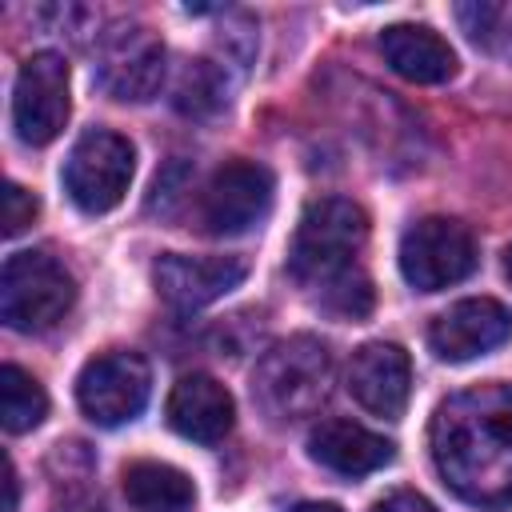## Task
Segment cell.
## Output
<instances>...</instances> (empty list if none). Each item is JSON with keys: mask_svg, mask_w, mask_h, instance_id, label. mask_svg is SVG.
Instances as JSON below:
<instances>
[{"mask_svg": "<svg viewBox=\"0 0 512 512\" xmlns=\"http://www.w3.org/2000/svg\"><path fill=\"white\" fill-rule=\"evenodd\" d=\"M36 212H40V200H36L28 188H20L16 180H8V184H4V212H0V220H4V236L24 232V228L36 220Z\"/></svg>", "mask_w": 512, "mask_h": 512, "instance_id": "44dd1931", "label": "cell"}, {"mask_svg": "<svg viewBox=\"0 0 512 512\" xmlns=\"http://www.w3.org/2000/svg\"><path fill=\"white\" fill-rule=\"evenodd\" d=\"M76 300L72 272L36 248L12 252L0 272V316L12 332H48L56 328Z\"/></svg>", "mask_w": 512, "mask_h": 512, "instance_id": "277c9868", "label": "cell"}, {"mask_svg": "<svg viewBox=\"0 0 512 512\" xmlns=\"http://www.w3.org/2000/svg\"><path fill=\"white\" fill-rule=\"evenodd\" d=\"M152 392V368L140 352H104L92 356L76 376L80 412L100 428H120L136 420Z\"/></svg>", "mask_w": 512, "mask_h": 512, "instance_id": "ba28073f", "label": "cell"}, {"mask_svg": "<svg viewBox=\"0 0 512 512\" xmlns=\"http://www.w3.org/2000/svg\"><path fill=\"white\" fill-rule=\"evenodd\" d=\"M124 496L140 512H188L196 504V484L164 460H136L124 468Z\"/></svg>", "mask_w": 512, "mask_h": 512, "instance_id": "e0dca14e", "label": "cell"}, {"mask_svg": "<svg viewBox=\"0 0 512 512\" xmlns=\"http://www.w3.org/2000/svg\"><path fill=\"white\" fill-rule=\"evenodd\" d=\"M508 336H512V312L492 296L456 300L452 308H444L428 324V348L448 364H464V360L488 356Z\"/></svg>", "mask_w": 512, "mask_h": 512, "instance_id": "7c38bea8", "label": "cell"}, {"mask_svg": "<svg viewBox=\"0 0 512 512\" xmlns=\"http://www.w3.org/2000/svg\"><path fill=\"white\" fill-rule=\"evenodd\" d=\"M168 52L160 44V36L148 24L136 20H120L108 32H100L96 44V60H92V80L124 104H140L152 100L164 84L168 72Z\"/></svg>", "mask_w": 512, "mask_h": 512, "instance_id": "5b68a950", "label": "cell"}, {"mask_svg": "<svg viewBox=\"0 0 512 512\" xmlns=\"http://www.w3.org/2000/svg\"><path fill=\"white\" fill-rule=\"evenodd\" d=\"M308 456L336 472V476H368L384 464H392L396 448L392 440H384L380 432L356 424V420H320L312 432H308Z\"/></svg>", "mask_w": 512, "mask_h": 512, "instance_id": "9a60e30c", "label": "cell"}, {"mask_svg": "<svg viewBox=\"0 0 512 512\" xmlns=\"http://www.w3.org/2000/svg\"><path fill=\"white\" fill-rule=\"evenodd\" d=\"M44 416H48V392L40 388V380L16 364H4L0 368V424H4V432H12V436L32 432Z\"/></svg>", "mask_w": 512, "mask_h": 512, "instance_id": "d6986e66", "label": "cell"}, {"mask_svg": "<svg viewBox=\"0 0 512 512\" xmlns=\"http://www.w3.org/2000/svg\"><path fill=\"white\" fill-rule=\"evenodd\" d=\"M4 488H8V500H4V512H16V468H12V460L4 464Z\"/></svg>", "mask_w": 512, "mask_h": 512, "instance_id": "603a6c76", "label": "cell"}, {"mask_svg": "<svg viewBox=\"0 0 512 512\" xmlns=\"http://www.w3.org/2000/svg\"><path fill=\"white\" fill-rule=\"evenodd\" d=\"M132 172H136V152L132 144L120 136V132H108V128H88L68 160H64V192L72 196V204L88 216H100V212H112L128 184H132Z\"/></svg>", "mask_w": 512, "mask_h": 512, "instance_id": "8992f818", "label": "cell"}, {"mask_svg": "<svg viewBox=\"0 0 512 512\" xmlns=\"http://www.w3.org/2000/svg\"><path fill=\"white\" fill-rule=\"evenodd\" d=\"M380 52L388 68L412 84H444L456 76V52L444 36L424 24H392L380 32Z\"/></svg>", "mask_w": 512, "mask_h": 512, "instance_id": "2e32d148", "label": "cell"}, {"mask_svg": "<svg viewBox=\"0 0 512 512\" xmlns=\"http://www.w3.org/2000/svg\"><path fill=\"white\" fill-rule=\"evenodd\" d=\"M288 512H340L336 504H320V500H308V504H296V508H288Z\"/></svg>", "mask_w": 512, "mask_h": 512, "instance_id": "cb8c5ba5", "label": "cell"}, {"mask_svg": "<svg viewBox=\"0 0 512 512\" xmlns=\"http://www.w3.org/2000/svg\"><path fill=\"white\" fill-rule=\"evenodd\" d=\"M504 276H508V280H512V244H508V248H504Z\"/></svg>", "mask_w": 512, "mask_h": 512, "instance_id": "d4e9b609", "label": "cell"}, {"mask_svg": "<svg viewBox=\"0 0 512 512\" xmlns=\"http://www.w3.org/2000/svg\"><path fill=\"white\" fill-rule=\"evenodd\" d=\"M368 244V216L356 200H312L288 244V276L336 320H364L372 312V280L360 268Z\"/></svg>", "mask_w": 512, "mask_h": 512, "instance_id": "7a4b0ae2", "label": "cell"}, {"mask_svg": "<svg viewBox=\"0 0 512 512\" xmlns=\"http://www.w3.org/2000/svg\"><path fill=\"white\" fill-rule=\"evenodd\" d=\"M248 276L244 256H184V252H164L152 264V284L164 304L176 312H196L208 308L212 300L228 296L240 288Z\"/></svg>", "mask_w": 512, "mask_h": 512, "instance_id": "8fae6325", "label": "cell"}, {"mask_svg": "<svg viewBox=\"0 0 512 512\" xmlns=\"http://www.w3.org/2000/svg\"><path fill=\"white\" fill-rule=\"evenodd\" d=\"M372 512H436V504H432V500H424L420 492L400 488V492H388Z\"/></svg>", "mask_w": 512, "mask_h": 512, "instance_id": "7402d4cb", "label": "cell"}, {"mask_svg": "<svg viewBox=\"0 0 512 512\" xmlns=\"http://www.w3.org/2000/svg\"><path fill=\"white\" fill-rule=\"evenodd\" d=\"M480 264L476 236L452 216H424L400 236V272L416 292H440L468 280Z\"/></svg>", "mask_w": 512, "mask_h": 512, "instance_id": "52a82bcc", "label": "cell"}, {"mask_svg": "<svg viewBox=\"0 0 512 512\" xmlns=\"http://www.w3.org/2000/svg\"><path fill=\"white\" fill-rule=\"evenodd\" d=\"M332 392V356L328 344L300 332L272 344L252 372V400L272 424H292L316 416Z\"/></svg>", "mask_w": 512, "mask_h": 512, "instance_id": "3957f363", "label": "cell"}, {"mask_svg": "<svg viewBox=\"0 0 512 512\" xmlns=\"http://www.w3.org/2000/svg\"><path fill=\"white\" fill-rule=\"evenodd\" d=\"M352 400L380 416V420H400L404 408H408V396H412V364H408V352L400 344H388V340H372L364 348L352 352L348 360V376H344Z\"/></svg>", "mask_w": 512, "mask_h": 512, "instance_id": "4fadbf2b", "label": "cell"}, {"mask_svg": "<svg viewBox=\"0 0 512 512\" xmlns=\"http://www.w3.org/2000/svg\"><path fill=\"white\" fill-rule=\"evenodd\" d=\"M68 64L60 52H32L12 88V128L24 144L44 148L68 124Z\"/></svg>", "mask_w": 512, "mask_h": 512, "instance_id": "9c48e42d", "label": "cell"}, {"mask_svg": "<svg viewBox=\"0 0 512 512\" xmlns=\"http://www.w3.org/2000/svg\"><path fill=\"white\" fill-rule=\"evenodd\" d=\"M276 180L256 160L224 164L200 192V224L208 236H244L272 212Z\"/></svg>", "mask_w": 512, "mask_h": 512, "instance_id": "30bf717a", "label": "cell"}, {"mask_svg": "<svg viewBox=\"0 0 512 512\" xmlns=\"http://www.w3.org/2000/svg\"><path fill=\"white\" fill-rule=\"evenodd\" d=\"M172 104L184 116H196V120H208V116L224 112L228 108V72L216 60H188L184 72L176 76Z\"/></svg>", "mask_w": 512, "mask_h": 512, "instance_id": "ac0fdd59", "label": "cell"}, {"mask_svg": "<svg viewBox=\"0 0 512 512\" xmlns=\"http://www.w3.org/2000/svg\"><path fill=\"white\" fill-rule=\"evenodd\" d=\"M164 412H168L172 432H180L184 440H196V444H220L236 424L232 392L204 372L180 376L168 392Z\"/></svg>", "mask_w": 512, "mask_h": 512, "instance_id": "5bb4252c", "label": "cell"}, {"mask_svg": "<svg viewBox=\"0 0 512 512\" xmlns=\"http://www.w3.org/2000/svg\"><path fill=\"white\" fill-rule=\"evenodd\" d=\"M456 20L460 28L468 32V40L512 64V0H468V4H456Z\"/></svg>", "mask_w": 512, "mask_h": 512, "instance_id": "ffe728a7", "label": "cell"}, {"mask_svg": "<svg viewBox=\"0 0 512 512\" xmlns=\"http://www.w3.org/2000/svg\"><path fill=\"white\" fill-rule=\"evenodd\" d=\"M440 480L472 508H512V384L488 380L448 396L432 416Z\"/></svg>", "mask_w": 512, "mask_h": 512, "instance_id": "6da1fadb", "label": "cell"}]
</instances>
